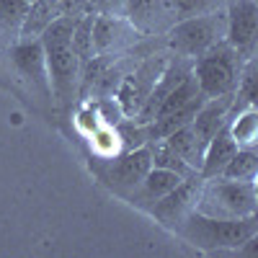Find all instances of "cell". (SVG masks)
Here are the masks:
<instances>
[{"label": "cell", "mask_w": 258, "mask_h": 258, "mask_svg": "<svg viewBox=\"0 0 258 258\" xmlns=\"http://www.w3.org/2000/svg\"><path fill=\"white\" fill-rule=\"evenodd\" d=\"M73 18H57L47 26V31L39 36L41 49H44L47 62V75H49V88L52 96L68 106L78 93V80L83 75V64L78 54L73 52Z\"/></svg>", "instance_id": "1"}, {"label": "cell", "mask_w": 258, "mask_h": 258, "mask_svg": "<svg viewBox=\"0 0 258 258\" xmlns=\"http://www.w3.org/2000/svg\"><path fill=\"white\" fill-rule=\"evenodd\" d=\"M176 232L199 250H238L258 235V220L255 214L243 220H222L191 209Z\"/></svg>", "instance_id": "2"}, {"label": "cell", "mask_w": 258, "mask_h": 258, "mask_svg": "<svg viewBox=\"0 0 258 258\" xmlns=\"http://www.w3.org/2000/svg\"><path fill=\"white\" fill-rule=\"evenodd\" d=\"M197 212L222 220H243L258 212V188L255 181H232V178H204L197 199Z\"/></svg>", "instance_id": "3"}, {"label": "cell", "mask_w": 258, "mask_h": 258, "mask_svg": "<svg viewBox=\"0 0 258 258\" xmlns=\"http://www.w3.org/2000/svg\"><path fill=\"white\" fill-rule=\"evenodd\" d=\"M245 62L248 59L235 47H230L227 41H220V44H214L212 49H207L191 62V73L199 83V91L207 98H214V96L235 93Z\"/></svg>", "instance_id": "4"}, {"label": "cell", "mask_w": 258, "mask_h": 258, "mask_svg": "<svg viewBox=\"0 0 258 258\" xmlns=\"http://www.w3.org/2000/svg\"><path fill=\"white\" fill-rule=\"evenodd\" d=\"M225 31H227V13H225V8H220L207 16L176 21L170 26V31L165 34V41H168V49L176 52L178 57L197 59L214 44L225 41Z\"/></svg>", "instance_id": "5"}, {"label": "cell", "mask_w": 258, "mask_h": 258, "mask_svg": "<svg viewBox=\"0 0 258 258\" xmlns=\"http://www.w3.org/2000/svg\"><path fill=\"white\" fill-rule=\"evenodd\" d=\"M103 160H106L103 165H96V173L119 197H126L129 191H135L137 183L147 176V170L153 168V158H150L147 145L129 150V153H119L114 158H103Z\"/></svg>", "instance_id": "6"}, {"label": "cell", "mask_w": 258, "mask_h": 258, "mask_svg": "<svg viewBox=\"0 0 258 258\" xmlns=\"http://www.w3.org/2000/svg\"><path fill=\"white\" fill-rule=\"evenodd\" d=\"M225 13H227L225 41L238 49L245 59H250L258 39V0H227Z\"/></svg>", "instance_id": "7"}, {"label": "cell", "mask_w": 258, "mask_h": 258, "mask_svg": "<svg viewBox=\"0 0 258 258\" xmlns=\"http://www.w3.org/2000/svg\"><path fill=\"white\" fill-rule=\"evenodd\" d=\"M202 176L194 173L188 178H183L173 191H168L163 199L153 202L147 207V212L153 214V217H158V222H163L165 227L170 230H178V225L186 220V214L191 209H197V199H199V188H202Z\"/></svg>", "instance_id": "8"}, {"label": "cell", "mask_w": 258, "mask_h": 258, "mask_svg": "<svg viewBox=\"0 0 258 258\" xmlns=\"http://www.w3.org/2000/svg\"><path fill=\"white\" fill-rule=\"evenodd\" d=\"M124 18L142 36H165L170 26L176 24L173 13L168 8V0H129Z\"/></svg>", "instance_id": "9"}, {"label": "cell", "mask_w": 258, "mask_h": 258, "mask_svg": "<svg viewBox=\"0 0 258 258\" xmlns=\"http://www.w3.org/2000/svg\"><path fill=\"white\" fill-rule=\"evenodd\" d=\"M142 36L132 29L126 18H111V16H93V49L96 57H109L111 52L119 54L129 49Z\"/></svg>", "instance_id": "10"}, {"label": "cell", "mask_w": 258, "mask_h": 258, "mask_svg": "<svg viewBox=\"0 0 258 258\" xmlns=\"http://www.w3.org/2000/svg\"><path fill=\"white\" fill-rule=\"evenodd\" d=\"M181 181H183V178H181L178 173H173V170L153 165V168L147 170V176L137 183V188H135V191H129L124 199H126L129 204L140 207V209H147L153 202L163 199L168 191H173Z\"/></svg>", "instance_id": "11"}, {"label": "cell", "mask_w": 258, "mask_h": 258, "mask_svg": "<svg viewBox=\"0 0 258 258\" xmlns=\"http://www.w3.org/2000/svg\"><path fill=\"white\" fill-rule=\"evenodd\" d=\"M11 57H13V64L21 70V75L29 78V80L36 85V88H41L44 93L52 96L41 41H18L16 47H11Z\"/></svg>", "instance_id": "12"}, {"label": "cell", "mask_w": 258, "mask_h": 258, "mask_svg": "<svg viewBox=\"0 0 258 258\" xmlns=\"http://www.w3.org/2000/svg\"><path fill=\"white\" fill-rule=\"evenodd\" d=\"M232 98H235V93H225V96L207 98V101L202 103V109L197 111V116H194L191 129L197 132V137L202 140L204 147H207V142L225 126L227 111H230V106H232Z\"/></svg>", "instance_id": "13"}, {"label": "cell", "mask_w": 258, "mask_h": 258, "mask_svg": "<svg viewBox=\"0 0 258 258\" xmlns=\"http://www.w3.org/2000/svg\"><path fill=\"white\" fill-rule=\"evenodd\" d=\"M235 153H238V145H235V140L230 137V129H227V124H225L220 132L207 142V147H204V158H202L199 176H202V178L220 176L222 168L230 163V158H232Z\"/></svg>", "instance_id": "14"}, {"label": "cell", "mask_w": 258, "mask_h": 258, "mask_svg": "<svg viewBox=\"0 0 258 258\" xmlns=\"http://www.w3.org/2000/svg\"><path fill=\"white\" fill-rule=\"evenodd\" d=\"M29 3L26 0H0V52L11 49L21 41V26H24Z\"/></svg>", "instance_id": "15"}, {"label": "cell", "mask_w": 258, "mask_h": 258, "mask_svg": "<svg viewBox=\"0 0 258 258\" xmlns=\"http://www.w3.org/2000/svg\"><path fill=\"white\" fill-rule=\"evenodd\" d=\"M57 18H59V13H57L54 0H34V3H29L26 16H24V26H21V41H39V36Z\"/></svg>", "instance_id": "16"}, {"label": "cell", "mask_w": 258, "mask_h": 258, "mask_svg": "<svg viewBox=\"0 0 258 258\" xmlns=\"http://www.w3.org/2000/svg\"><path fill=\"white\" fill-rule=\"evenodd\" d=\"M160 140H165L168 147L173 150V153H176L188 168H194V170H199V168H202L204 145H202V140L197 137V132L191 129V124L176 129V132H170L168 137H160Z\"/></svg>", "instance_id": "17"}, {"label": "cell", "mask_w": 258, "mask_h": 258, "mask_svg": "<svg viewBox=\"0 0 258 258\" xmlns=\"http://www.w3.org/2000/svg\"><path fill=\"white\" fill-rule=\"evenodd\" d=\"M225 124H227L230 137L235 140L238 147H255V142H258V111H255V106H245L243 111L230 116Z\"/></svg>", "instance_id": "18"}, {"label": "cell", "mask_w": 258, "mask_h": 258, "mask_svg": "<svg viewBox=\"0 0 258 258\" xmlns=\"http://www.w3.org/2000/svg\"><path fill=\"white\" fill-rule=\"evenodd\" d=\"M222 178L232 181H255L258 176V153L255 147H238V153L230 158V163L222 168Z\"/></svg>", "instance_id": "19"}, {"label": "cell", "mask_w": 258, "mask_h": 258, "mask_svg": "<svg viewBox=\"0 0 258 258\" xmlns=\"http://www.w3.org/2000/svg\"><path fill=\"white\" fill-rule=\"evenodd\" d=\"M70 41H73V52L78 54L83 68L96 59V49H93V13H85L83 18L75 21Z\"/></svg>", "instance_id": "20"}, {"label": "cell", "mask_w": 258, "mask_h": 258, "mask_svg": "<svg viewBox=\"0 0 258 258\" xmlns=\"http://www.w3.org/2000/svg\"><path fill=\"white\" fill-rule=\"evenodd\" d=\"M147 150H150V158H153V165L173 170V173H178L181 178H188V176H194V173H199V170L188 168V165L173 153V150L168 147L165 140H150V142H147Z\"/></svg>", "instance_id": "21"}, {"label": "cell", "mask_w": 258, "mask_h": 258, "mask_svg": "<svg viewBox=\"0 0 258 258\" xmlns=\"http://www.w3.org/2000/svg\"><path fill=\"white\" fill-rule=\"evenodd\" d=\"M114 129H116V137H119V145H121V153L145 147V145L150 142V129H147V124H140V121L132 119V116H124Z\"/></svg>", "instance_id": "22"}, {"label": "cell", "mask_w": 258, "mask_h": 258, "mask_svg": "<svg viewBox=\"0 0 258 258\" xmlns=\"http://www.w3.org/2000/svg\"><path fill=\"white\" fill-rule=\"evenodd\" d=\"M227 0H168V8L176 21L194 18V16H207L212 11L225 8Z\"/></svg>", "instance_id": "23"}, {"label": "cell", "mask_w": 258, "mask_h": 258, "mask_svg": "<svg viewBox=\"0 0 258 258\" xmlns=\"http://www.w3.org/2000/svg\"><path fill=\"white\" fill-rule=\"evenodd\" d=\"M93 140V150H96V155L103 160V158H114L121 153V145H119V137H116V129L114 126H98L96 132L91 135Z\"/></svg>", "instance_id": "24"}, {"label": "cell", "mask_w": 258, "mask_h": 258, "mask_svg": "<svg viewBox=\"0 0 258 258\" xmlns=\"http://www.w3.org/2000/svg\"><path fill=\"white\" fill-rule=\"evenodd\" d=\"M93 109H96L98 121H101L103 126H116V124L126 116L124 109H121V103L116 101V96H114V98H101V101H96Z\"/></svg>", "instance_id": "25"}, {"label": "cell", "mask_w": 258, "mask_h": 258, "mask_svg": "<svg viewBox=\"0 0 258 258\" xmlns=\"http://www.w3.org/2000/svg\"><path fill=\"white\" fill-rule=\"evenodd\" d=\"M126 3H129V0H88V8H91L93 16L124 18L126 16Z\"/></svg>", "instance_id": "26"}, {"label": "cell", "mask_w": 258, "mask_h": 258, "mask_svg": "<svg viewBox=\"0 0 258 258\" xmlns=\"http://www.w3.org/2000/svg\"><path fill=\"white\" fill-rule=\"evenodd\" d=\"M75 121H78V126H80V129H83V132L88 135V137H91V135L96 132V129L101 126V121H98V114H96V109H93V103H88V106H85V109L78 114V119H75Z\"/></svg>", "instance_id": "27"}, {"label": "cell", "mask_w": 258, "mask_h": 258, "mask_svg": "<svg viewBox=\"0 0 258 258\" xmlns=\"http://www.w3.org/2000/svg\"><path fill=\"white\" fill-rule=\"evenodd\" d=\"M26 3H34V0H26Z\"/></svg>", "instance_id": "28"}]
</instances>
